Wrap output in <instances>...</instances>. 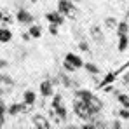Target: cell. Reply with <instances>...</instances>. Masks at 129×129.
I'll return each instance as SVG.
<instances>
[{"label":"cell","instance_id":"cell-1","mask_svg":"<svg viewBox=\"0 0 129 129\" xmlns=\"http://www.w3.org/2000/svg\"><path fill=\"white\" fill-rule=\"evenodd\" d=\"M73 110H75V113H77L82 120H91V119L94 117V113H92L91 107L87 105V101L77 98V96H75V100H73Z\"/></svg>","mask_w":129,"mask_h":129},{"label":"cell","instance_id":"cell-2","mask_svg":"<svg viewBox=\"0 0 129 129\" xmlns=\"http://www.w3.org/2000/svg\"><path fill=\"white\" fill-rule=\"evenodd\" d=\"M58 11L63 14L64 18H70V19H75L77 18V12H79L72 0H59L58 2Z\"/></svg>","mask_w":129,"mask_h":129},{"label":"cell","instance_id":"cell-3","mask_svg":"<svg viewBox=\"0 0 129 129\" xmlns=\"http://www.w3.org/2000/svg\"><path fill=\"white\" fill-rule=\"evenodd\" d=\"M45 19L51 23V24H56V26H61L64 21V16L59 12V11H56V12H47L45 14Z\"/></svg>","mask_w":129,"mask_h":129},{"label":"cell","instance_id":"cell-4","mask_svg":"<svg viewBox=\"0 0 129 129\" xmlns=\"http://www.w3.org/2000/svg\"><path fill=\"white\" fill-rule=\"evenodd\" d=\"M87 105L91 107V110H92V113H94V115H96V113H100V112L103 110V101H101V100H100L98 96H94V94H92V96L89 98Z\"/></svg>","mask_w":129,"mask_h":129},{"label":"cell","instance_id":"cell-5","mask_svg":"<svg viewBox=\"0 0 129 129\" xmlns=\"http://www.w3.org/2000/svg\"><path fill=\"white\" fill-rule=\"evenodd\" d=\"M33 126L37 129H49L51 127V122L44 117V115H40V113H37V115H33Z\"/></svg>","mask_w":129,"mask_h":129},{"label":"cell","instance_id":"cell-6","mask_svg":"<svg viewBox=\"0 0 129 129\" xmlns=\"http://www.w3.org/2000/svg\"><path fill=\"white\" fill-rule=\"evenodd\" d=\"M7 112L11 113V115H19V113H26L28 112V105L23 101V103H14V105H11V107L7 108Z\"/></svg>","mask_w":129,"mask_h":129},{"label":"cell","instance_id":"cell-7","mask_svg":"<svg viewBox=\"0 0 129 129\" xmlns=\"http://www.w3.org/2000/svg\"><path fill=\"white\" fill-rule=\"evenodd\" d=\"M18 21L23 24H33V16L30 12H26L24 9H21V11H18Z\"/></svg>","mask_w":129,"mask_h":129},{"label":"cell","instance_id":"cell-8","mask_svg":"<svg viewBox=\"0 0 129 129\" xmlns=\"http://www.w3.org/2000/svg\"><path fill=\"white\" fill-rule=\"evenodd\" d=\"M91 37H92V40H96L98 44L105 42V35H103V31H101L100 26H91Z\"/></svg>","mask_w":129,"mask_h":129},{"label":"cell","instance_id":"cell-9","mask_svg":"<svg viewBox=\"0 0 129 129\" xmlns=\"http://www.w3.org/2000/svg\"><path fill=\"white\" fill-rule=\"evenodd\" d=\"M64 59H66L68 63H72L75 68H80V66L84 64V63H82V58H80L79 54H73V52H68V54L64 56Z\"/></svg>","mask_w":129,"mask_h":129},{"label":"cell","instance_id":"cell-10","mask_svg":"<svg viewBox=\"0 0 129 129\" xmlns=\"http://www.w3.org/2000/svg\"><path fill=\"white\" fill-rule=\"evenodd\" d=\"M52 84L54 82H51V80H44V82H40V94L42 96H52Z\"/></svg>","mask_w":129,"mask_h":129},{"label":"cell","instance_id":"cell-11","mask_svg":"<svg viewBox=\"0 0 129 129\" xmlns=\"http://www.w3.org/2000/svg\"><path fill=\"white\" fill-rule=\"evenodd\" d=\"M127 47H129L127 35H120V37H119V44H117V51H119V52H124Z\"/></svg>","mask_w":129,"mask_h":129},{"label":"cell","instance_id":"cell-12","mask_svg":"<svg viewBox=\"0 0 129 129\" xmlns=\"http://www.w3.org/2000/svg\"><path fill=\"white\" fill-rule=\"evenodd\" d=\"M11 39H12V31L9 28H0V42L7 44Z\"/></svg>","mask_w":129,"mask_h":129},{"label":"cell","instance_id":"cell-13","mask_svg":"<svg viewBox=\"0 0 129 129\" xmlns=\"http://www.w3.org/2000/svg\"><path fill=\"white\" fill-rule=\"evenodd\" d=\"M35 100H37V96H35V92H33V91H26V92L23 94V101H24L28 107H31V105L35 103Z\"/></svg>","mask_w":129,"mask_h":129},{"label":"cell","instance_id":"cell-14","mask_svg":"<svg viewBox=\"0 0 129 129\" xmlns=\"http://www.w3.org/2000/svg\"><path fill=\"white\" fill-rule=\"evenodd\" d=\"M115 77H117L115 73H108L107 77H105V79H103V80H101V82L98 84V89H103L105 86H110V84H112V82L115 80Z\"/></svg>","mask_w":129,"mask_h":129},{"label":"cell","instance_id":"cell-15","mask_svg":"<svg viewBox=\"0 0 129 129\" xmlns=\"http://www.w3.org/2000/svg\"><path fill=\"white\" fill-rule=\"evenodd\" d=\"M28 31H30V35H31L33 39H39V37L42 35V28H40L39 24H30V30H28Z\"/></svg>","mask_w":129,"mask_h":129},{"label":"cell","instance_id":"cell-16","mask_svg":"<svg viewBox=\"0 0 129 129\" xmlns=\"http://www.w3.org/2000/svg\"><path fill=\"white\" fill-rule=\"evenodd\" d=\"M54 110V113L61 119V120H66V117H68V113H66V108L63 107V105H59V107H56V108H52Z\"/></svg>","mask_w":129,"mask_h":129},{"label":"cell","instance_id":"cell-17","mask_svg":"<svg viewBox=\"0 0 129 129\" xmlns=\"http://www.w3.org/2000/svg\"><path fill=\"white\" fill-rule=\"evenodd\" d=\"M115 31H117V35H119V37H120V35H127L129 26H127L124 21H120L119 24H117V30H115Z\"/></svg>","mask_w":129,"mask_h":129},{"label":"cell","instance_id":"cell-18","mask_svg":"<svg viewBox=\"0 0 129 129\" xmlns=\"http://www.w3.org/2000/svg\"><path fill=\"white\" fill-rule=\"evenodd\" d=\"M11 86H12V82H11L7 77H2V75H0V92L7 91V89H9Z\"/></svg>","mask_w":129,"mask_h":129},{"label":"cell","instance_id":"cell-19","mask_svg":"<svg viewBox=\"0 0 129 129\" xmlns=\"http://www.w3.org/2000/svg\"><path fill=\"white\" fill-rule=\"evenodd\" d=\"M84 68H86L89 73H92V75H98V73H100V68H98L96 64H92V63H84Z\"/></svg>","mask_w":129,"mask_h":129},{"label":"cell","instance_id":"cell-20","mask_svg":"<svg viewBox=\"0 0 129 129\" xmlns=\"http://www.w3.org/2000/svg\"><path fill=\"white\" fill-rule=\"evenodd\" d=\"M117 100H119V103H120L124 108H129V96H126V94H119V92H117Z\"/></svg>","mask_w":129,"mask_h":129},{"label":"cell","instance_id":"cell-21","mask_svg":"<svg viewBox=\"0 0 129 129\" xmlns=\"http://www.w3.org/2000/svg\"><path fill=\"white\" fill-rule=\"evenodd\" d=\"M117 24H119V23H117L115 18H107V19H105V26L110 28V30H117Z\"/></svg>","mask_w":129,"mask_h":129},{"label":"cell","instance_id":"cell-22","mask_svg":"<svg viewBox=\"0 0 129 129\" xmlns=\"http://www.w3.org/2000/svg\"><path fill=\"white\" fill-rule=\"evenodd\" d=\"M119 117L124 119V120H129V108H122V110H119Z\"/></svg>","mask_w":129,"mask_h":129},{"label":"cell","instance_id":"cell-23","mask_svg":"<svg viewBox=\"0 0 129 129\" xmlns=\"http://www.w3.org/2000/svg\"><path fill=\"white\" fill-rule=\"evenodd\" d=\"M63 84H64V87H77L75 80H70V79H66V77L63 79Z\"/></svg>","mask_w":129,"mask_h":129},{"label":"cell","instance_id":"cell-24","mask_svg":"<svg viewBox=\"0 0 129 129\" xmlns=\"http://www.w3.org/2000/svg\"><path fill=\"white\" fill-rule=\"evenodd\" d=\"M79 49L84 51V52H89V45H87L86 40H80V42H79Z\"/></svg>","mask_w":129,"mask_h":129},{"label":"cell","instance_id":"cell-25","mask_svg":"<svg viewBox=\"0 0 129 129\" xmlns=\"http://www.w3.org/2000/svg\"><path fill=\"white\" fill-rule=\"evenodd\" d=\"M63 66H64V68H66V70H68V72H75V70H77V68H75V66H73V64H72V63H68V61H66V59H64Z\"/></svg>","mask_w":129,"mask_h":129},{"label":"cell","instance_id":"cell-26","mask_svg":"<svg viewBox=\"0 0 129 129\" xmlns=\"http://www.w3.org/2000/svg\"><path fill=\"white\" fill-rule=\"evenodd\" d=\"M49 31H51V35H58V26L56 24H51L49 26Z\"/></svg>","mask_w":129,"mask_h":129},{"label":"cell","instance_id":"cell-27","mask_svg":"<svg viewBox=\"0 0 129 129\" xmlns=\"http://www.w3.org/2000/svg\"><path fill=\"white\" fill-rule=\"evenodd\" d=\"M112 127H115V129H120V127H122L120 120H113V122H112Z\"/></svg>","mask_w":129,"mask_h":129},{"label":"cell","instance_id":"cell-28","mask_svg":"<svg viewBox=\"0 0 129 129\" xmlns=\"http://www.w3.org/2000/svg\"><path fill=\"white\" fill-rule=\"evenodd\" d=\"M122 82H124L126 86H129V72H127V73H124V77H122Z\"/></svg>","mask_w":129,"mask_h":129},{"label":"cell","instance_id":"cell-29","mask_svg":"<svg viewBox=\"0 0 129 129\" xmlns=\"http://www.w3.org/2000/svg\"><path fill=\"white\" fill-rule=\"evenodd\" d=\"M30 39H33V37L30 35V31H28V33L24 31V33H23V40H30Z\"/></svg>","mask_w":129,"mask_h":129},{"label":"cell","instance_id":"cell-30","mask_svg":"<svg viewBox=\"0 0 129 129\" xmlns=\"http://www.w3.org/2000/svg\"><path fill=\"white\" fill-rule=\"evenodd\" d=\"M122 21H124V23H126V24L129 26V11L126 12V16H124V19H122Z\"/></svg>","mask_w":129,"mask_h":129},{"label":"cell","instance_id":"cell-31","mask_svg":"<svg viewBox=\"0 0 129 129\" xmlns=\"http://www.w3.org/2000/svg\"><path fill=\"white\" fill-rule=\"evenodd\" d=\"M2 126H4V113L0 112V127H2Z\"/></svg>","mask_w":129,"mask_h":129},{"label":"cell","instance_id":"cell-32","mask_svg":"<svg viewBox=\"0 0 129 129\" xmlns=\"http://www.w3.org/2000/svg\"><path fill=\"white\" fill-rule=\"evenodd\" d=\"M4 66H7V61H4V59H0V68H4Z\"/></svg>","mask_w":129,"mask_h":129},{"label":"cell","instance_id":"cell-33","mask_svg":"<svg viewBox=\"0 0 129 129\" xmlns=\"http://www.w3.org/2000/svg\"><path fill=\"white\" fill-rule=\"evenodd\" d=\"M4 21V14H2V11H0V23Z\"/></svg>","mask_w":129,"mask_h":129},{"label":"cell","instance_id":"cell-34","mask_svg":"<svg viewBox=\"0 0 129 129\" xmlns=\"http://www.w3.org/2000/svg\"><path fill=\"white\" fill-rule=\"evenodd\" d=\"M72 2H82V0H72Z\"/></svg>","mask_w":129,"mask_h":129},{"label":"cell","instance_id":"cell-35","mask_svg":"<svg viewBox=\"0 0 129 129\" xmlns=\"http://www.w3.org/2000/svg\"><path fill=\"white\" fill-rule=\"evenodd\" d=\"M0 103H2V98H0Z\"/></svg>","mask_w":129,"mask_h":129}]
</instances>
